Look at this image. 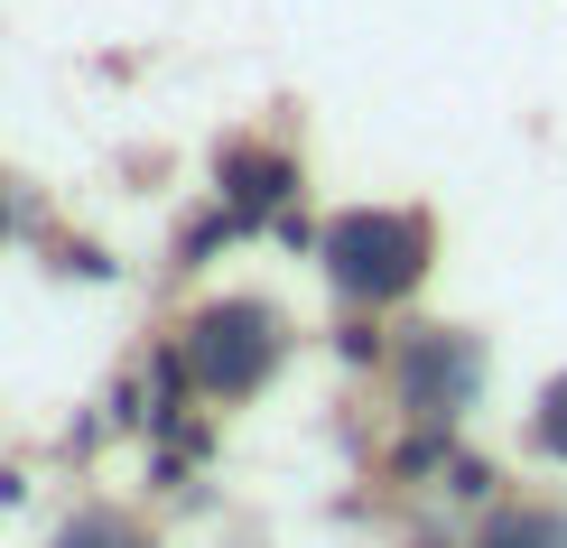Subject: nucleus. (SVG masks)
<instances>
[{
	"instance_id": "obj_8",
	"label": "nucleus",
	"mask_w": 567,
	"mask_h": 548,
	"mask_svg": "<svg viewBox=\"0 0 567 548\" xmlns=\"http://www.w3.org/2000/svg\"><path fill=\"white\" fill-rule=\"evenodd\" d=\"M336 353H344V363H391V335L372 325V307H353V317L336 325Z\"/></svg>"
},
{
	"instance_id": "obj_3",
	"label": "nucleus",
	"mask_w": 567,
	"mask_h": 548,
	"mask_svg": "<svg viewBox=\"0 0 567 548\" xmlns=\"http://www.w3.org/2000/svg\"><path fill=\"white\" fill-rule=\"evenodd\" d=\"M391 391L419 427H456L484 400V344L465 325H410L391 353Z\"/></svg>"
},
{
	"instance_id": "obj_7",
	"label": "nucleus",
	"mask_w": 567,
	"mask_h": 548,
	"mask_svg": "<svg viewBox=\"0 0 567 548\" xmlns=\"http://www.w3.org/2000/svg\"><path fill=\"white\" fill-rule=\"evenodd\" d=\"M530 446H539L549 465H567V372L539 381V400H530Z\"/></svg>"
},
{
	"instance_id": "obj_6",
	"label": "nucleus",
	"mask_w": 567,
	"mask_h": 548,
	"mask_svg": "<svg viewBox=\"0 0 567 548\" xmlns=\"http://www.w3.org/2000/svg\"><path fill=\"white\" fill-rule=\"evenodd\" d=\"M56 548H150V530H140L122 503H75L65 530H56Z\"/></svg>"
},
{
	"instance_id": "obj_5",
	"label": "nucleus",
	"mask_w": 567,
	"mask_h": 548,
	"mask_svg": "<svg viewBox=\"0 0 567 548\" xmlns=\"http://www.w3.org/2000/svg\"><path fill=\"white\" fill-rule=\"evenodd\" d=\"M475 548H567V503H493Z\"/></svg>"
},
{
	"instance_id": "obj_4",
	"label": "nucleus",
	"mask_w": 567,
	"mask_h": 548,
	"mask_svg": "<svg viewBox=\"0 0 567 548\" xmlns=\"http://www.w3.org/2000/svg\"><path fill=\"white\" fill-rule=\"evenodd\" d=\"M215 186H224V205L243 214V224H261L270 205L298 196V158L270 149V139H224L215 149Z\"/></svg>"
},
{
	"instance_id": "obj_2",
	"label": "nucleus",
	"mask_w": 567,
	"mask_h": 548,
	"mask_svg": "<svg viewBox=\"0 0 567 548\" xmlns=\"http://www.w3.org/2000/svg\"><path fill=\"white\" fill-rule=\"evenodd\" d=\"M177 353L196 372V400H261L279 363H289V317L270 298H205L196 317L177 325Z\"/></svg>"
},
{
	"instance_id": "obj_1",
	"label": "nucleus",
	"mask_w": 567,
	"mask_h": 548,
	"mask_svg": "<svg viewBox=\"0 0 567 548\" xmlns=\"http://www.w3.org/2000/svg\"><path fill=\"white\" fill-rule=\"evenodd\" d=\"M317 260H326V289L344 307H400L419 298V279L437 270V224L419 205H344L336 224L317 232Z\"/></svg>"
}]
</instances>
